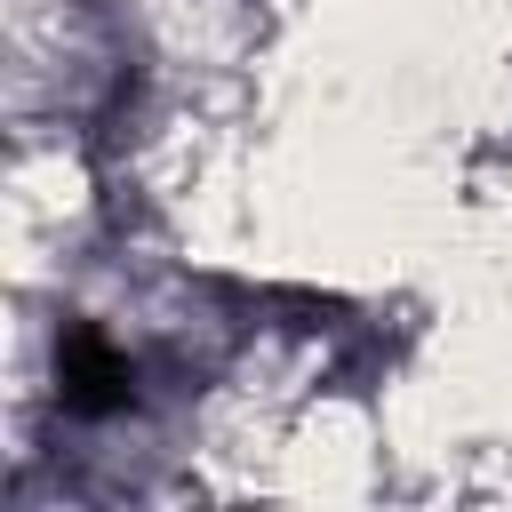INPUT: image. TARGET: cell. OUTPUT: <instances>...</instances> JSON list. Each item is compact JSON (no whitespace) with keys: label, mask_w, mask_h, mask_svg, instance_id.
Instances as JSON below:
<instances>
[{"label":"cell","mask_w":512,"mask_h":512,"mask_svg":"<svg viewBox=\"0 0 512 512\" xmlns=\"http://www.w3.org/2000/svg\"><path fill=\"white\" fill-rule=\"evenodd\" d=\"M56 392H64L72 416H112V408H128L136 368H128V352H112L96 328H64V344H56Z\"/></svg>","instance_id":"6da1fadb"}]
</instances>
